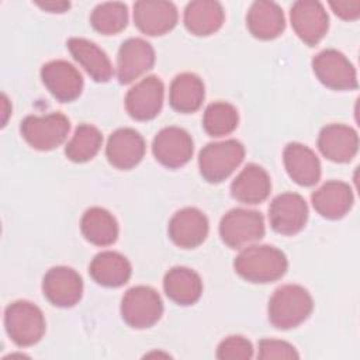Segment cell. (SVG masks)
<instances>
[{"instance_id":"cell-15","label":"cell","mask_w":360,"mask_h":360,"mask_svg":"<svg viewBox=\"0 0 360 360\" xmlns=\"http://www.w3.org/2000/svg\"><path fill=\"white\" fill-rule=\"evenodd\" d=\"M41 79L49 93L59 101L76 100L83 90L80 72L66 60H51L41 69Z\"/></svg>"},{"instance_id":"cell-5","label":"cell","mask_w":360,"mask_h":360,"mask_svg":"<svg viewBox=\"0 0 360 360\" xmlns=\"http://www.w3.org/2000/svg\"><path fill=\"white\" fill-rule=\"evenodd\" d=\"M21 135L37 150H52L62 145L69 134L70 122L66 115L52 112L44 117L28 115L21 122Z\"/></svg>"},{"instance_id":"cell-3","label":"cell","mask_w":360,"mask_h":360,"mask_svg":"<svg viewBox=\"0 0 360 360\" xmlns=\"http://www.w3.org/2000/svg\"><path fill=\"white\" fill-rule=\"evenodd\" d=\"M4 325L10 339L21 347L32 346L45 333L42 311L30 301H14L6 308Z\"/></svg>"},{"instance_id":"cell-4","label":"cell","mask_w":360,"mask_h":360,"mask_svg":"<svg viewBox=\"0 0 360 360\" xmlns=\"http://www.w3.org/2000/svg\"><path fill=\"white\" fill-rule=\"evenodd\" d=\"M245 148L236 139H226L204 146L198 156L201 176L210 183L225 180L243 160Z\"/></svg>"},{"instance_id":"cell-32","label":"cell","mask_w":360,"mask_h":360,"mask_svg":"<svg viewBox=\"0 0 360 360\" xmlns=\"http://www.w3.org/2000/svg\"><path fill=\"white\" fill-rule=\"evenodd\" d=\"M238 110L225 101L210 104L202 117V127L211 136H224L235 131L238 127Z\"/></svg>"},{"instance_id":"cell-8","label":"cell","mask_w":360,"mask_h":360,"mask_svg":"<svg viewBox=\"0 0 360 360\" xmlns=\"http://www.w3.org/2000/svg\"><path fill=\"white\" fill-rule=\"evenodd\" d=\"M318 80L332 90L357 89V75L352 62L336 49L321 51L312 60Z\"/></svg>"},{"instance_id":"cell-37","label":"cell","mask_w":360,"mask_h":360,"mask_svg":"<svg viewBox=\"0 0 360 360\" xmlns=\"http://www.w3.org/2000/svg\"><path fill=\"white\" fill-rule=\"evenodd\" d=\"M1 104H3V125H6L7 122V117L11 112V108H8V100L6 97V94L1 96Z\"/></svg>"},{"instance_id":"cell-21","label":"cell","mask_w":360,"mask_h":360,"mask_svg":"<svg viewBox=\"0 0 360 360\" xmlns=\"http://www.w3.org/2000/svg\"><path fill=\"white\" fill-rule=\"evenodd\" d=\"M246 25L255 38L269 41L277 38L284 31V13L274 1L259 0L252 3L246 15Z\"/></svg>"},{"instance_id":"cell-35","label":"cell","mask_w":360,"mask_h":360,"mask_svg":"<svg viewBox=\"0 0 360 360\" xmlns=\"http://www.w3.org/2000/svg\"><path fill=\"white\" fill-rule=\"evenodd\" d=\"M333 13L342 20H356L360 15V1L359 0H343V1H329Z\"/></svg>"},{"instance_id":"cell-25","label":"cell","mask_w":360,"mask_h":360,"mask_svg":"<svg viewBox=\"0 0 360 360\" xmlns=\"http://www.w3.org/2000/svg\"><path fill=\"white\" fill-rule=\"evenodd\" d=\"M68 49L94 82H108L112 66L107 53L94 42L84 38H70Z\"/></svg>"},{"instance_id":"cell-31","label":"cell","mask_w":360,"mask_h":360,"mask_svg":"<svg viewBox=\"0 0 360 360\" xmlns=\"http://www.w3.org/2000/svg\"><path fill=\"white\" fill-rule=\"evenodd\" d=\"M90 24L103 35L118 34L128 24V8L120 1L101 3L91 11Z\"/></svg>"},{"instance_id":"cell-30","label":"cell","mask_w":360,"mask_h":360,"mask_svg":"<svg viewBox=\"0 0 360 360\" xmlns=\"http://www.w3.org/2000/svg\"><path fill=\"white\" fill-rule=\"evenodd\" d=\"M103 143L101 132L90 124H82L76 128L72 139L65 148L66 158L76 163H83L93 159Z\"/></svg>"},{"instance_id":"cell-2","label":"cell","mask_w":360,"mask_h":360,"mask_svg":"<svg viewBox=\"0 0 360 360\" xmlns=\"http://www.w3.org/2000/svg\"><path fill=\"white\" fill-rule=\"evenodd\" d=\"M314 309L311 294L298 284L278 287L269 301V321L277 329H291L301 325Z\"/></svg>"},{"instance_id":"cell-28","label":"cell","mask_w":360,"mask_h":360,"mask_svg":"<svg viewBox=\"0 0 360 360\" xmlns=\"http://www.w3.org/2000/svg\"><path fill=\"white\" fill-rule=\"evenodd\" d=\"M205 97V89L202 80L190 72L177 75L169 91L170 105L179 112H194L197 111Z\"/></svg>"},{"instance_id":"cell-13","label":"cell","mask_w":360,"mask_h":360,"mask_svg":"<svg viewBox=\"0 0 360 360\" xmlns=\"http://www.w3.org/2000/svg\"><path fill=\"white\" fill-rule=\"evenodd\" d=\"M165 86L158 76H148L131 87L125 96L128 114L138 121L153 120L162 110Z\"/></svg>"},{"instance_id":"cell-14","label":"cell","mask_w":360,"mask_h":360,"mask_svg":"<svg viewBox=\"0 0 360 360\" xmlns=\"http://www.w3.org/2000/svg\"><path fill=\"white\" fill-rule=\"evenodd\" d=\"M155 63V51L149 42L142 38H128L118 49L117 77L120 83L128 84L152 69Z\"/></svg>"},{"instance_id":"cell-17","label":"cell","mask_w":360,"mask_h":360,"mask_svg":"<svg viewBox=\"0 0 360 360\" xmlns=\"http://www.w3.org/2000/svg\"><path fill=\"white\" fill-rule=\"evenodd\" d=\"M207 217L194 207L179 210L169 221V238L183 249H193L201 245L208 235Z\"/></svg>"},{"instance_id":"cell-23","label":"cell","mask_w":360,"mask_h":360,"mask_svg":"<svg viewBox=\"0 0 360 360\" xmlns=\"http://www.w3.org/2000/svg\"><path fill=\"white\" fill-rule=\"evenodd\" d=\"M271 190L269 173L259 165L250 163L242 169L231 184V194L243 204H259L264 201Z\"/></svg>"},{"instance_id":"cell-16","label":"cell","mask_w":360,"mask_h":360,"mask_svg":"<svg viewBox=\"0 0 360 360\" xmlns=\"http://www.w3.org/2000/svg\"><path fill=\"white\" fill-rule=\"evenodd\" d=\"M177 8L170 1L141 0L134 4V21L146 35H163L177 24Z\"/></svg>"},{"instance_id":"cell-27","label":"cell","mask_w":360,"mask_h":360,"mask_svg":"<svg viewBox=\"0 0 360 360\" xmlns=\"http://www.w3.org/2000/svg\"><path fill=\"white\" fill-rule=\"evenodd\" d=\"M224 18L222 4L214 0H195L188 3L184 10L186 28L198 37L211 35L218 31Z\"/></svg>"},{"instance_id":"cell-11","label":"cell","mask_w":360,"mask_h":360,"mask_svg":"<svg viewBox=\"0 0 360 360\" xmlns=\"http://www.w3.org/2000/svg\"><path fill=\"white\" fill-rule=\"evenodd\" d=\"M42 291L52 305L69 308L80 301L83 281L80 274L72 267L56 266L49 269L44 276Z\"/></svg>"},{"instance_id":"cell-33","label":"cell","mask_w":360,"mask_h":360,"mask_svg":"<svg viewBox=\"0 0 360 360\" xmlns=\"http://www.w3.org/2000/svg\"><path fill=\"white\" fill-rule=\"evenodd\" d=\"M252 356V343L243 336H228L217 349V357L221 360H248Z\"/></svg>"},{"instance_id":"cell-29","label":"cell","mask_w":360,"mask_h":360,"mask_svg":"<svg viewBox=\"0 0 360 360\" xmlns=\"http://www.w3.org/2000/svg\"><path fill=\"white\" fill-rule=\"evenodd\" d=\"M86 240L96 246H110L118 238V224L112 214L101 207L89 208L80 221Z\"/></svg>"},{"instance_id":"cell-24","label":"cell","mask_w":360,"mask_h":360,"mask_svg":"<svg viewBox=\"0 0 360 360\" xmlns=\"http://www.w3.org/2000/svg\"><path fill=\"white\" fill-rule=\"evenodd\" d=\"M89 273L97 284L115 288L129 280L132 267L124 255L105 250L94 256L89 266Z\"/></svg>"},{"instance_id":"cell-20","label":"cell","mask_w":360,"mask_h":360,"mask_svg":"<svg viewBox=\"0 0 360 360\" xmlns=\"http://www.w3.org/2000/svg\"><path fill=\"white\" fill-rule=\"evenodd\" d=\"M283 160L288 176L300 186L311 187L319 181L321 163L318 156L308 146L291 142L284 148Z\"/></svg>"},{"instance_id":"cell-19","label":"cell","mask_w":360,"mask_h":360,"mask_svg":"<svg viewBox=\"0 0 360 360\" xmlns=\"http://www.w3.org/2000/svg\"><path fill=\"white\" fill-rule=\"evenodd\" d=\"M318 148L326 159L336 163H347L357 153L359 136L352 127L330 124L321 129Z\"/></svg>"},{"instance_id":"cell-12","label":"cell","mask_w":360,"mask_h":360,"mask_svg":"<svg viewBox=\"0 0 360 360\" xmlns=\"http://www.w3.org/2000/svg\"><path fill=\"white\" fill-rule=\"evenodd\" d=\"M271 228L281 235H295L304 229L308 219V205L297 193L277 195L269 207Z\"/></svg>"},{"instance_id":"cell-9","label":"cell","mask_w":360,"mask_h":360,"mask_svg":"<svg viewBox=\"0 0 360 360\" xmlns=\"http://www.w3.org/2000/svg\"><path fill=\"white\" fill-rule=\"evenodd\" d=\"M291 25L298 38L309 46L316 45L326 34L329 17L322 3L315 0H300L290 10Z\"/></svg>"},{"instance_id":"cell-1","label":"cell","mask_w":360,"mask_h":360,"mask_svg":"<svg viewBox=\"0 0 360 360\" xmlns=\"http://www.w3.org/2000/svg\"><path fill=\"white\" fill-rule=\"evenodd\" d=\"M235 271L250 283H271L281 278L287 269L285 255L269 245H252L240 250L233 262Z\"/></svg>"},{"instance_id":"cell-34","label":"cell","mask_w":360,"mask_h":360,"mask_svg":"<svg viewBox=\"0 0 360 360\" xmlns=\"http://www.w3.org/2000/svg\"><path fill=\"white\" fill-rule=\"evenodd\" d=\"M257 357L262 360L269 359H297L298 353L295 347L284 340L263 339L259 343Z\"/></svg>"},{"instance_id":"cell-18","label":"cell","mask_w":360,"mask_h":360,"mask_svg":"<svg viewBox=\"0 0 360 360\" xmlns=\"http://www.w3.org/2000/svg\"><path fill=\"white\" fill-rule=\"evenodd\" d=\"M105 155L114 167L121 170L132 169L145 155V141L138 131L132 128H120L110 135Z\"/></svg>"},{"instance_id":"cell-22","label":"cell","mask_w":360,"mask_h":360,"mask_svg":"<svg viewBox=\"0 0 360 360\" xmlns=\"http://www.w3.org/2000/svg\"><path fill=\"white\" fill-rule=\"evenodd\" d=\"M312 205L315 211L328 219H339L345 217L353 205V193L349 184L330 180L314 191Z\"/></svg>"},{"instance_id":"cell-26","label":"cell","mask_w":360,"mask_h":360,"mask_svg":"<svg viewBox=\"0 0 360 360\" xmlns=\"http://www.w3.org/2000/svg\"><path fill=\"white\" fill-rule=\"evenodd\" d=\"M163 288L173 302L179 305H193L202 294V281L194 270L177 266L165 274Z\"/></svg>"},{"instance_id":"cell-7","label":"cell","mask_w":360,"mask_h":360,"mask_svg":"<svg viewBox=\"0 0 360 360\" xmlns=\"http://www.w3.org/2000/svg\"><path fill=\"white\" fill-rule=\"evenodd\" d=\"M163 314L160 295L148 285L129 288L121 301L122 319L135 329H145L155 325Z\"/></svg>"},{"instance_id":"cell-36","label":"cell","mask_w":360,"mask_h":360,"mask_svg":"<svg viewBox=\"0 0 360 360\" xmlns=\"http://www.w3.org/2000/svg\"><path fill=\"white\" fill-rule=\"evenodd\" d=\"M37 6L51 13H63L70 7V3L69 1H38Z\"/></svg>"},{"instance_id":"cell-10","label":"cell","mask_w":360,"mask_h":360,"mask_svg":"<svg viewBox=\"0 0 360 360\" xmlns=\"http://www.w3.org/2000/svg\"><path fill=\"white\" fill-rule=\"evenodd\" d=\"M194 145L190 134L179 127H166L160 129L152 143L155 159L169 167L184 166L193 156Z\"/></svg>"},{"instance_id":"cell-6","label":"cell","mask_w":360,"mask_h":360,"mask_svg":"<svg viewBox=\"0 0 360 360\" xmlns=\"http://www.w3.org/2000/svg\"><path fill=\"white\" fill-rule=\"evenodd\" d=\"M264 219L260 212L245 208L228 211L219 222V236L232 249L245 248L264 236Z\"/></svg>"}]
</instances>
